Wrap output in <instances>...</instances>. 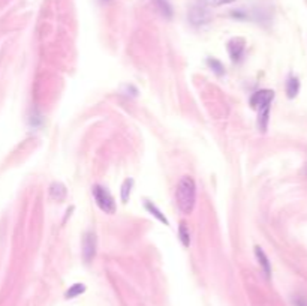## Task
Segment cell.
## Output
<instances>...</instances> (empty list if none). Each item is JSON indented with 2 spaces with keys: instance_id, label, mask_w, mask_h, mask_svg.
I'll return each mask as SVG.
<instances>
[{
  "instance_id": "obj_1",
  "label": "cell",
  "mask_w": 307,
  "mask_h": 306,
  "mask_svg": "<svg viewBox=\"0 0 307 306\" xmlns=\"http://www.w3.org/2000/svg\"><path fill=\"white\" fill-rule=\"evenodd\" d=\"M176 204L183 215H190L196 206V183L192 176H183L176 186Z\"/></svg>"
},
{
  "instance_id": "obj_2",
  "label": "cell",
  "mask_w": 307,
  "mask_h": 306,
  "mask_svg": "<svg viewBox=\"0 0 307 306\" xmlns=\"http://www.w3.org/2000/svg\"><path fill=\"white\" fill-rule=\"evenodd\" d=\"M93 198H95V203L98 204V207L104 212V213H107V215H114L116 213V209H117V206H116V201H114V197L111 195V192L107 189V188H104V186H101V185H96V186H93Z\"/></svg>"
},
{
  "instance_id": "obj_3",
  "label": "cell",
  "mask_w": 307,
  "mask_h": 306,
  "mask_svg": "<svg viewBox=\"0 0 307 306\" xmlns=\"http://www.w3.org/2000/svg\"><path fill=\"white\" fill-rule=\"evenodd\" d=\"M187 20L190 21L192 26L199 27V26H205V24L210 23L211 14H210V11L207 9L205 5H195V6H192V8L189 9V12H187Z\"/></svg>"
},
{
  "instance_id": "obj_4",
  "label": "cell",
  "mask_w": 307,
  "mask_h": 306,
  "mask_svg": "<svg viewBox=\"0 0 307 306\" xmlns=\"http://www.w3.org/2000/svg\"><path fill=\"white\" fill-rule=\"evenodd\" d=\"M273 99H274V92L273 90H259V92H256V93H253L250 96L249 102H250V107L259 113V111H264V110H270Z\"/></svg>"
},
{
  "instance_id": "obj_5",
  "label": "cell",
  "mask_w": 307,
  "mask_h": 306,
  "mask_svg": "<svg viewBox=\"0 0 307 306\" xmlns=\"http://www.w3.org/2000/svg\"><path fill=\"white\" fill-rule=\"evenodd\" d=\"M98 251V239L93 231H86L83 236V258L89 264L95 260Z\"/></svg>"
},
{
  "instance_id": "obj_6",
  "label": "cell",
  "mask_w": 307,
  "mask_h": 306,
  "mask_svg": "<svg viewBox=\"0 0 307 306\" xmlns=\"http://www.w3.org/2000/svg\"><path fill=\"white\" fill-rule=\"evenodd\" d=\"M226 50L228 54L231 57V60L234 63H240L246 51V41L243 38H233L228 44H226Z\"/></svg>"
},
{
  "instance_id": "obj_7",
  "label": "cell",
  "mask_w": 307,
  "mask_h": 306,
  "mask_svg": "<svg viewBox=\"0 0 307 306\" xmlns=\"http://www.w3.org/2000/svg\"><path fill=\"white\" fill-rule=\"evenodd\" d=\"M66 195H67V191H66V186L60 182H54L50 186V198L57 201V203H63L66 200Z\"/></svg>"
},
{
  "instance_id": "obj_8",
  "label": "cell",
  "mask_w": 307,
  "mask_h": 306,
  "mask_svg": "<svg viewBox=\"0 0 307 306\" xmlns=\"http://www.w3.org/2000/svg\"><path fill=\"white\" fill-rule=\"evenodd\" d=\"M255 255H256V258H258V263H259V266H261L264 275H265L267 278H270V276H271V264H270V261H268L265 252H264L259 246H256V248H255Z\"/></svg>"
},
{
  "instance_id": "obj_9",
  "label": "cell",
  "mask_w": 307,
  "mask_h": 306,
  "mask_svg": "<svg viewBox=\"0 0 307 306\" xmlns=\"http://www.w3.org/2000/svg\"><path fill=\"white\" fill-rule=\"evenodd\" d=\"M153 5L164 18L170 20L173 17V6L168 0H153Z\"/></svg>"
},
{
  "instance_id": "obj_10",
  "label": "cell",
  "mask_w": 307,
  "mask_h": 306,
  "mask_svg": "<svg viewBox=\"0 0 307 306\" xmlns=\"http://www.w3.org/2000/svg\"><path fill=\"white\" fill-rule=\"evenodd\" d=\"M144 206H145L147 212H148L151 216H155V218H156L158 221H161L162 224L170 225V221H168V219L165 218V215H164V213H162V212H161V210L156 207V204H153L151 201H145V204H144Z\"/></svg>"
},
{
  "instance_id": "obj_11",
  "label": "cell",
  "mask_w": 307,
  "mask_h": 306,
  "mask_svg": "<svg viewBox=\"0 0 307 306\" xmlns=\"http://www.w3.org/2000/svg\"><path fill=\"white\" fill-rule=\"evenodd\" d=\"M298 90H300V81L297 77H289L288 81H286V95L288 98H295L298 95Z\"/></svg>"
},
{
  "instance_id": "obj_12",
  "label": "cell",
  "mask_w": 307,
  "mask_h": 306,
  "mask_svg": "<svg viewBox=\"0 0 307 306\" xmlns=\"http://www.w3.org/2000/svg\"><path fill=\"white\" fill-rule=\"evenodd\" d=\"M132 188H133V179H126L122 185V191H120V197H122V201L126 204L130 198V192H132Z\"/></svg>"
},
{
  "instance_id": "obj_13",
  "label": "cell",
  "mask_w": 307,
  "mask_h": 306,
  "mask_svg": "<svg viewBox=\"0 0 307 306\" xmlns=\"http://www.w3.org/2000/svg\"><path fill=\"white\" fill-rule=\"evenodd\" d=\"M207 65L210 66V69L216 74V75H223L225 74V68L222 65V62H219L217 59H213V57H208L207 59Z\"/></svg>"
},
{
  "instance_id": "obj_14",
  "label": "cell",
  "mask_w": 307,
  "mask_h": 306,
  "mask_svg": "<svg viewBox=\"0 0 307 306\" xmlns=\"http://www.w3.org/2000/svg\"><path fill=\"white\" fill-rule=\"evenodd\" d=\"M179 237H180V242L183 243L184 248H189V245H190V233H189V228L186 227L184 222H182L180 227H179Z\"/></svg>"
},
{
  "instance_id": "obj_15",
  "label": "cell",
  "mask_w": 307,
  "mask_h": 306,
  "mask_svg": "<svg viewBox=\"0 0 307 306\" xmlns=\"http://www.w3.org/2000/svg\"><path fill=\"white\" fill-rule=\"evenodd\" d=\"M86 291V287L83 284H73L67 291H66V299H73Z\"/></svg>"
},
{
  "instance_id": "obj_16",
  "label": "cell",
  "mask_w": 307,
  "mask_h": 306,
  "mask_svg": "<svg viewBox=\"0 0 307 306\" xmlns=\"http://www.w3.org/2000/svg\"><path fill=\"white\" fill-rule=\"evenodd\" d=\"M236 0H211V6L214 8H219V6H225V5H229V3H234Z\"/></svg>"
}]
</instances>
